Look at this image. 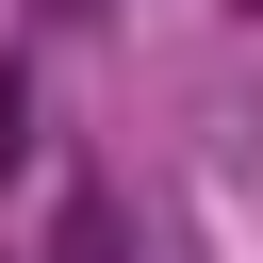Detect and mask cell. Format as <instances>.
I'll return each mask as SVG.
<instances>
[{
  "mask_svg": "<svg viewBox=\"0 0 263 263\" xmlns=\"http://www.w3.org/2000/svg\"><path fill=\"white\" fill-rule=\"evenodd\" d=\"M0 181H33V82L0 66Z\"/></svg>",
  "mask_w": 263,
  "mask_h": 263,
  "instance_id": "6da1fadb",
  "label": "cell"
},
{
  "mask_svg": "<svg viewBox=\"0 0 263 263\" xmlns=\"http://www.w3.org/2000/svg\"><path fill=\"white\" fill-rule=\"evenodd\" d=\"M230 16H263V0H230Z\"/></svg>",
  "mask_w": 263,
  "mask_h": 263,
  "instance_id": "7a4b0ae2",
  "label": "cell"
}]
</instances>
